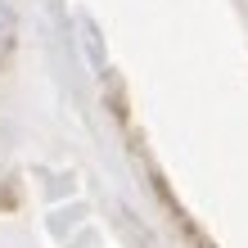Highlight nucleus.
I'll use <instances>...</instances> for the list:
<instances>
[{
	"instance_id": "f257e3e1",
	"label": "nucleus",
	"mask_w": 248,
	"mask_h": 248,
	"mask_svg": "<svg viewBox=\"0 0 248 248\" xmlns=\"http://www.w3.org/2000/svg\"><path fill=\"white\" fill-rule=\"evenodd\" d=\"M9 41H14V14H9L5 5H0V50H5Z\"/></svg>"
}]
</instances>
